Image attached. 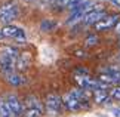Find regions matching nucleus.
I'll list each match as a JSON object with an SVG mask.
<instances>
[{"label":"nucleus","mask_w":120,"mask_h":117,"mask_svg":"<svg viewBox=\"0 0 120 117\" xmlns=\"http://www.w3.org/2000/svg\"><path fill=\"white\" fill-rule=\"evenodd\" d=\"M19 15V6L13 0H8L0 4V22L4 25L12 24L13 19H16Z\"/></svg>","instance_id":"f257e3e1"},{"label":"nucleus","mask_w":120,"mask_h":117,"mask_svg":"<svg viewBox=\"0 0 120 117\" xmlns=\"http://www.w3.org/2000/svg\"><path fill=\"white\" fill-rule=\"evenodd\" d=\"M62 108V98L56 93H49L46 96V111L50 116H58Z\"/></svg>","instance_id":"f03ea898"},{"label":"nucleus","mask_w":120,"mask_h":117,"mask_svg":"<svg viewBox=\"0 0 120 117\" xmlns=\"http://www.w3.org/2000/svg\"><path fill=\"white\" fill-rule=\"evenodd\" d=\"M2 33H3V37L15 39L16 42H25V31L16 25H12V24L4 25L2 28Z\"/></svg>","instance_id":"7ed1b4c3"},{"label":"nucleus","mask_w":120,"mask_h":117,"mask_svg":"<svg viewBox=\"0 0 120 117\" xmlns=\"http://www.w3.org/2000/svg\"><path fill=\"white\" fill-rule=\"evenodd\" d=\"M120 21V15L117 13H113V15H107L105 18H102L98 24H95V30L96 31H104V30H110V28H114L117 25V22Z\"/></svg>","instance_id":"20e7f679"},{"label":"nucleus","mask_w":120,"mask_h":117,"mask_svg":"<svg viewBox=\"0 0 120 117\" xmlns=\"http://www.w3.org/2000/svg\"><path fill=\"white\" fill-rule=\"evenodd\" d=\"M4 99L8 102V107H9V110H11L12 116L19 117V116L24 114V105H22V102L19 101V98L16 95H8Z\"/></svg>","instance_id":"39448f33"},{"label":"nucleus","mask_w":120,"mask_h":117,"mask_svg":"<svg viewBox=\"0 0 120 117\" xmlns=\"http://www.w3.org/2000/svg\"><path fill=\"white\" fill-rule=\"evenodd\" d=\"M107 16V13H105L104 9H99V11H92L89 13H86L85 16H83V19L82 22L83 24H86V25H95V24H98V22L102 19V18Z\"/></svg>","instance_id":"423d86ee"},{"label":"nucleus","mask_w":120,"mask_h":117,"mask_svg":"<svg viewBox=\"0 0 120 117\" xmlns=\"http://www.w3.org/2000/svg\"><path fill=\"white\" fill-rule=\"evenodd\" d=\"M30 62H31V57L30 53H19L16 58V62H15V71H24L30 67Z\"/></svg>","instance_id":"0eeeda50"},{"label":"nucleus","mask_w":120,"mask_h":117,"mask_svg":"<svg viewBox=\"0 0 120 117\" xmlns=\"http://www.w3.org/2000/svg\"><path fill=\"white\" fill-rule=\"evenodd\" d=\"M4 79H6V82L9 83V85H12V86H21L22 83H25V77L22 76L21 73H18V71L4 74Z\"/></svg>","instance_id":"6e6552de"},{"label":"nucleus","mask_w":120,"mask_h":117,"mask_svg":"<svg viewBox=\"0 0 120 117\" xmlns=\"http://www.w3.org/2000/svg\"><path fill=\"white\" fill-rule=\"evenodd\" d=\"M110 99V93L107 89H95L94 91V101L96 104H105Z\"/></svg>","instance_id":"1a4fd4ad"},{"label":"nucleus","mask_w":120,"mask_h":117,"mask_svg":"<svg viewBox=\"0 0 120 117\" xmlns=\"http://www.w3.org/2000/svg\"><path fill=\"white\" fill-rule=\"evenodd\" d=\"M25 108H40V110H43V105H41V102L39 101L37 96L30 95V96H27V99H25Z\"/></svg>","instance_id":"9d476101"},{"label":"nucleus","mask_w":120,"mask_h":117,"mask_svg":"<svg viewBox=\"0 0 120 117\" xmlns=\"http://www.w3.org/2000/svg\"><path fill=\"white\" fill-rule=\"evenodd\" d=\"M0 117H12V113L4 98H0Z\"/></svg>","instance_id":"9b49d317"},{"label":"nucleus","mask_w":120,"mask_h":117,"mask_svg":"<svg viewBox=\"0 0 120 117\" xmlns=\"http://www.w3.org/2000/svg\"><path fill=\"white\" fill-rule=\"evenodd\" d=\"M55 27H56V22L52 19H43L40 24V30L41 31H52Z\"/></svg>","instance_id":"f8f14e48"},{"label":"nucleus","mask_w":120,"mask_h":117,"mask_svg":"<svg viewBox=\"0 0 120 117\" xmlns=\"http://www.w3.org/2000/svg\"><path fill=\"white\" fill-rule=\"evenodd\" d=\"M43 110L40 108H25L24 111V117H41Z\"/></svg>","instance_id":"ddd939ff"},{"label":"nucleus","mask_w":120,"mask_h":117,"mask_svg":"<svg viewBox=\"0 0 120 117\" xmlns=\"http://www.w3.org/2000/svg\"><path fill=\"white\" fill-rule=\"evenodd\" d=\"M85 45H86V46H95V45H98V37L94 36V34L89 36V37L85 40Z\"/></svg>","instance_id":"4468645a"},{"label":"nucleus","mask_w":120,"mask_h":117,"mask_svg":"<svg viewBox=\"0 0 120 117\" xmlns=\"http://www.w3.org/2000/svg\"><path fill=\"white\" fill-rule=\"evenodd\" d=\"M110 98H113V99H116V101H120V86L114 87L113 91L110 92Z\"/></svg>","instance_id":"2eb2a0df"},{"label":"nucleus","mask_w":120,"mask_h":117,"mask_svg":"<svg viewBox=\"0 0 120 117\" xmlns=\"http://www.w3.org/2000/svg\"><path fill=\"white\" fill-rule=\"evenodd\" d=\"M53 3L56 4L58 8H68V4H70V0H55Z\"/></svg>","instance_id":"dca6fc26"},{"label":"nucleus","mask_w":120,"mask_h":117,"mask_svg":"<svg viewBox=\"0 0 120 117\" xmlns=\"http://www.w3.org/2000/svg\"><path fill=\"white\" fill-rule=\"evenodd\" d=\"M114 30H116V33H117V34H120V21L117 22V25L114 27Z\"/></svg>","instance_id":"f3484780"},{"label":"nucleus","mask_w":120,"mask_h":117,"mask_svg":"<svg viewBox=\"0 0 120 117\" xmlns=\"http://www.w3.org/2000/svg\"><path fill=\"white\" fill-rule=\"evenodd\" d=\"M76 55H77V57H85V52H82V50H77V52H76Z\"/></svg>","instance_id":"a211bd4d"},{"label":"nucleus","mask_w":120,"mask_h":117,"mask_svg":"<svg viewBox=\"0 0 120 117\" xmlns=\"http://www.w3.org/2000/svg\"><path fill=\"white\" fill-rule=\"evenodd\" d=\"M113 113H114V114H116L117 117H120V110H113Z\"/></svg>","instance_id":"6ab92c4d"},{"label":"nucleus","mask_w":120,"mask_h":117,"mask_svg":"<svg viewBox=\"0 0 120 117\" xmlns=\"http://www.w3.org/2000/svg\"><path fill=\"white\" fill-rule=\"evenodd\" d=\"M2 39H4V37H3V33H2V30H0V40H2Z\"/></svg>","instance_id":"aec40b11"},{"label":"nucleus","mask_w":120,"mask_h":117,"mask_svg":"<svg viewBox=\"0 0 120 117\" xmlns=\"http://www.w3.org/2000/svg\"><path fill=\"white\" fill-rule=\"evenodd\" d=\"M119 58H120V57H119Z\"/></svg>","instance_id":"412c9836"}]
</instances>
